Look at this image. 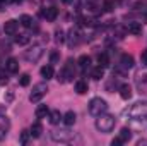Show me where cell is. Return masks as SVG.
Masks as SVG:
<instances>
[{"mask_svg": "<svg viewBox=\"0 0 147 146\" xmlns=\"http://www.w3.org/2000/svg\"><path fill=\"white\" fill-rule=\"evenodd\" d=\"M130 119H147V102H137L123 112Z\"/></svg>", "mask_w": 147, "mask_h": 146, "instance_id": "cell-1", "label": "cell"}, {"mask_svg": "<svg viewBox=\"0 0 147 146\" xmlns=\"http://www.w3.org/2000/svg\"><path fill=\"white\" fill-rule=\"evenodd\" d=\"M116 119L113 115H99V119H96V129L101 132H111L115 129Z\"/></svg>", "mask_w": 147, "mask_h": 146, "instance_id": "cell-2", "label": "cell"}, {"mask_svg": "<svg viewBox=\"0 0 147 146\" xmlns=\"http://www.w3.org/2000/svg\"><path fill=\"white\" fill-rule=\"evenodd\" d=\"M87 110H89V113H91V115L99 117L101 113H105V112L108 110V103H106V100H103V98L96 96V98H92V100L89 102Z\"/></svg>", "mask_w": 147, "mask_h": 146, "instance_id": "cell-3", "label": "cell"}, {"mask_svg": "<svg viewBox=\"0 0 147 146\" xmlns=\"http://www.w3.org/2000/svg\"><path fill=\"white\" fill-rule=\"evenodd\" d=\"M46 93H48V86H46L45 83H39V84H36V86L33 88V93L29 95V102H31V103H39L41 98H43Z\"/></svg>", "mask_w": 147, "mask_h": 146, "instance_id": "cell-4", "label": "cell"}, {"mask_svg": "<svg viewBox=\"0 0 147 146\" xmlns=\"http://www.w3.org/2000/svg\"><path fill=\"white\" fill-rule=\"evenodd\" d=\"M51 139L57 143H70L74 139V132H70V131H53Z\"/></svg>", "mask_w": 147, "mask_h": 146, "instance_id": "cell-5", "label": "cell"}, {"mask_svg": "<svg viewBox=\"0 0 147 146\" xmlns=\"http://www.w3.org/2000/svg\"><path fill=\"white\" fill-rule=\"evenodd\" d=\"M41 55H43V50H41V46H34L33 50L26 52V59H28V60H31V62H36Z\"/></svg>", "mask_w": 147, "mask_h": 146, "instance_id": "cell-6", "label": "cell"}, {"mask_svg": "<svg viewBox=\"0 0 147 146\" xmlns=\"http://www.w3.org/2000/svg\"><path fill=\"white\" fill-rule=\"evenodd\" d=\"M41 16H43V17H46V21L53 23V21L57 19V16H58V9H57V7H48L45 12H41Z\"/></svg>", "mask_w": 147, "mask_h": 146, "instance_id": "cell-7", "label": "cell"}, {"mask_svg": "<svg viewBox=\"0 0 147 146\" xmlns=\"http://www.w3.org/2000/svg\"><path fill=\"white\" fill-rule=\"evenodd\" d=\"M17 26H19V23H17V21H14V19L7 21V23L3 24V31H5V35H16Z\"/></svg>", "mask_w": 147, "mask_h": 146, "instance_id": "cell-8", "label": "cell"}, {"mask_svg": "<svg viewBox=\"0 0 147 146\" xmlns=\"http://www.w3.org/2000/svg\"><path fill=\"white\" fill-rule=\"evenodd\" d=\"M127 31L134 36H139V35H142V24L140 23H128Z\"/></svg>", "mask_w": 147, "mask_h": 146, "instance_id": "cell-9", "label": "cell"}, {"mask_svg": "<svg viewBox=\"0 0 147 146\" xmlns=\"http://www.w3.org/2000/svg\"><path fill=\"white\" fill-rule=\"evenodd\" d=\"M9 127H10V124H9V120H7V117H0V139H3V138L7 136Z\"/></svg>", "mask_w": 147, "mask_h": 146, "instance_id": "cell-10", "label": "cell"}, {"mask_svg": "<svg viewBox=\"0 0 147 146\" xmlns=\"http://www.w3.org/2000/svg\"><path fill=\"white\" fill-rule=\"evenodd\" d=\"M5 69L9 71V72H17L19 71V62H17V59H9L7 62H5Z\"/></svg>", "mask_w": 147, "mask_h": 146, "instance_id": "cell-11", "label": "cell"}, {"mask_svg": "<svg viewBox=\"0 0 147 146\" xmlns=\"http://www.w3.org/2000/svg\"><path fill=\"white\" fill-rule=\"evenodd\" d=\"M134 64H135V62H134V57H132V55H128V53H123V55H121V65H123L125 69H132Z\"/></svg>", "mask_w": 147, "mask_h": 146, "instance_id": "cell-12", "label": "cell"}, {"mask_svg": "<svg viewBox=\"0 0 147 146\" xmlns=\"http://www.w3.org/2000/svg\"><path fill=\"white\" fill-rule=\"evenodd\" d=\"M120 96H121L123 100H130V98H132V88H130L128 84H121V86H120Z\"/></svg>", "mask_w": 147, "mask_h": 146, "instance_id": "cell-13", "label": "cell"}, {"mask_svg": "<svg viewBox=\"0 0 147 146\" xmlns=\"http://www.w3.org/2000/svg\"><path fill=\"white\" fill-rule=\"evenodd\" d=\"M75 91H77L79 95H86V93L89 91L87 83H86V81H82V79H80V81H77V83H75Z\"/></svg>", "mask_w": 147, "mask_h": 146, "instance_id": "cell-14", "label": "cell"}, {"mask_svg": "<svg viewBox=\"0 0 147 146\" xmlns=\"http://www.w3.org/2000/svg\"><path fill=\"white\" fill-rule=\"evenodd\" d=\"M118 138L121 139V143H128V141L132 139V131H130L128 127H123V129L120 131V134H118Z\"/></svg>", "mask_w": 147, "mask_h": 146, "instance_id": "cell-15", "label": "cell"}, {"mask_svg": "<svg viewBox=\"0 0 147 146\" xmlns=\"http://www.w3.org/2000/svg\"><path fill=\"white\" fill-rule=\"evenodd\" d=\"M135 83H137V86L142 89V88H146L147 86V72H139L135 76Z\"/></svg>", "mask_w": 147, "mask_h": 146, "instance_id": "cell-16", "label": "cell"}, {"mask_svg": "<svg viewBox=\"0 0 147 146\" xmlns=\"http://www.w3.org/2000/svg\"><path fill=\"white\" fill-rule=\"evenodd\" d=\"M53 74H55V71H53V65H45V67H41V77L43 79H51L53 77Z\"/></svg>", "mask_w": 147, "mask_h": 146, "instance_id": "cell-17", "label": "cell"}, {"mask_svg": "<svg viewBox=\"0 0 147 146\" xmlns=\"http://www.w3.org/2000/svg\"><path fill=\"white\" fill-rule=\"evenodd\" d=\"M29 132H31V136H33V138H39V136H41V132H43V126H41L39 122H34V124L31 126Z\"/></svg>", "mask_w": 147, "mask_h": 146, "instance_id": "cell-18", "label": "cell"}, {"mask_svg": "<svg viewBox=\"0 0 147 146\" xmlns=\"http://www.w3.org/2000/svg\"><path fill=\"white\" fill-rule=\"evenodd\" d=\"M60 120H63V117L60 115V112L58 110H51L50 112V122L55 126V124H60Z\"/></svg>", "mask_w": 147, "mask_h": 146, "instance_id": "cell-19", "label": "cell"}, {"mask_svg": "<svg viewBox=\"0 0 147 146\" xmlns=\"http://www.w3.org/2000/svg\"><path fill=\"white\" fill-rule=\"evenodd\" d=\"M75 119H77V117H75V113H74L72 110H69V112L63 115V122H65V126H74V124H75Z\"/></svg>", "mask_w": 147, "mask_h": 146, "instance_id": "cell-20", "label": "cell"}, {"mask_svg": "<svg viewBox=\"0 0 147 146\" xmlns=\"http://www.w3.org/2000/svg\"><path fill=\"white\" fill-rule=\"evenodd\" d=\"M46 115H50V108L46 105H39L36 108V117L38 119H45Z\"/></svg>", "mask_w": 147, "mask_h": 146, "instance_id": "cell-21", "label": "cell"}, {"mask_svg": "<svg viewBox=\"0 0 147 146\" xmlns=\"http://www.w3.org/2000/svg\"><path fill=\"white\" fill-rule=\"evenodd\" d=\"M19 21H21V24H22L24 28H31V26H33V17L28 16V14H22Z\"/></svg>", "mask_w": 147, "mask_h": 146, "instance_id": "cell-22", "label": "cell"}, {"mask_svg": "<svg viewBox=\"0 0 147 146\" xmlns=\"http://www.w3.org/2000/svg\"><path fill=\"white\" fill-rule=\"evenodd\" d=\"M77 62H79V65H80L82 69H87L89 64H91V57H89V55H80Z\"/></svg>", "mask_w": 147, "mask_h": 146, "instance_id": "cell-23", "label": "cell"}, {"mask_svg": "<svg viewBox=\"0 0 147 146\" xmlns=\"http://www.w3.org/2000/svg\"><path fill=\"white\" fill-rule=\"evenodd\" d=\"M92 79H96V81H99V79H103V76H105V71H103V67L99 65V67H96V69H92Z\"/></svg>", "mask_w": 147, "mask_h": 146, "instance_id": "cell-24", "label": "cell"}, {"mask_svg": "<svg viewBox=\"0 0 147 146\" xmlns=\"http://www.w3.org/2000/svg\"><path fill=\"white\" fill-rule=\"evenodd\" d=\"M29 83H31V76H29V74H22V76L19 77V84H21V86L26 88V86H29Z\"/></svg>", "mask_w": 147, "mask_h": 146, "instance_id": "cell-25", "label": "cell"}, {"mask_svg": "<svg viewBox=\"0 0 147 146\" xmlns=\"http://www.w3.org/2000/svg\"><path fill=\"white\" fill-rule=\"evenodd\" d=\"M99 65H101L103 69L110 65V59H108V55H106V53H101V55H99Z\"/></svg>", "mask_w": 147, "mask_h": 146, "instance_id": "cell-26", "label": "cell"}, {"mask_svg": "<svg viewBox=\"0 0 147 146\" xmlns=\"http://www.w3.org/2000/svg\"><path fill=\"white\" fill-rule=\"evenodd\" d=\"M103 9L106 12H111L115 9V0H103Z\"/></svg>", "mask_w": 147, "mask_h": 146, "instance_id": "cell-27", "label": "cell"}, {"mask_svg": "<svg viewBox=\"0 0 147 146\" xmlns=\"http://www.w3.org/2000/svg\"><path fill=\"white\" fill-rule=\"evenodd\" d=\"M16 43L17 45H28L29 43V36L28 35H19V36L16 38Z\"/></svg>", "mask_w": 147, "mask_h": 146, "instance_id": "cell-28", "label": "cell"}, {"mask_svg": "<svg viewBox=\"0 0 147 146\" xmlns=\"http://www.w3.org/2000/svg\"><path fill=\"white\" fill-rule=\"evenodd\" d=\"M55 35H57L55 40H57L58 43H63V41H65V36H63V31H62V29H57V33H55Z\"/></svg>", "mask_w": 147, "mask_h": 146, "instance_id": "cell-29", "label": "cell"}, {"mask_svg": "<svg viewBox=\"0 0 147 146\" xmlns=\"http://www.w3.org/2000/svg\"><path fill=\"white\" fill-rule=\"evenodd\" d=\"M29 136H31V132H28V131H22V132H21V143H22V145H26Z\"/></svg>", "mask_w": 147, "mask_h": 146, "instance_id": "cell-30", "label": "cell"}, {"mask_svg": "<svg viewBox=\"0 0 147 146\" xmlns=\"http://www.w3.org/2000/svg\"><path fill=\"white\" fill-rule=\"evenodd\" d=\"M58 59H60L58 52H53V53L50 55V60H51V64H57V62H58Z\"/></svg>", "mask_w": 147, "mask_h": 146, "instance_id": "cell-31", "label": "cell"}, {"mask_svg": "<svg viewBox=\"0 0 147 146\" xmlns=\"http://www.w3.org/2000/svg\"><path fill=\"white\" fill-rule=\"evenodd\" d=\"M140 60H142V65H147V48L142 52V55H140Z\"/></svg>", "mask_w": 147, "mask_h": 146, "instance_id": "cell-32", "label": "cell"}, {"mask_svg": "<svg viewBox=\"0 0 147 146\" xmlns=\"http://www.w3.org/2000/svg\"><path fill=\"white\" fill-rule=\"evenodd\" d=\"M7 81H9L7 76L5 74H0V84H7Z\"/></svg>", "mask_w": 147, "mask_h": 146, "instance_id": "cell-33", "label": "cell"}, {"mask_svg": "<svg viewBox=\"0 0 147 146\" xmlns=\"http://www.w3.org/2000/svg\"><path fill=\"white\" fill-rule=\"evenodd\" d=\"M111 145H113V146H118V145H121V139H120V138H115V139L111 141Z\"/></svg>", "mask_w": 147, "mask_h": 146, "instance_id": "cell-34", "label": "cell"}, {"mask_svg": "<svg viewBox=\"0 0 147 146\" xmlns=\"http://www.w3.org/2000/svg\"><path fill=\"white\" fill-rule=\"evenodd\" d=\"M5 100H7V102H12V100H14V93H9V95H7V98H5Z\"/></svg>", "mask_w": 147, "mask_h": 146, "instance_id": "cell-35", "label": "cell"}, {"mask_svg": "<svg viewBox=\"0 0 147 146\" xmlns=\"http://www.w3.org/2000/svg\"><path fill=\"white\" fill-rule=\"evenodd\" d=\"M137 145H139V146H142V145H147V139H140V141H139Z\"/></svg>", "mask_w": 147, "mask_h": 146, "instance_id": "cell-36", "label": "cell"}, {"mask_svg": "<svg viewBox=\"0 0 147 146\" xmlns=\"http://www.w3.org/2000/svg\"><path fill=\"white\" fill-rule=\"evenodd\" d=\"M62 2H63V3H70L72 0H62Z\"/></svg>", "mask_w": 147, "mask_h": 146, "instance_id": "cell-37", "label": "cell"}, {"mask_svg": "<svg viewBox=\"0 0 147 146\" xmlns=\"http://www.w3.org/2000/svg\"><path fill=\"white\" fill-rule=\"evenodd\" d=\"M14 2H22V0H14Z\"/></svg>", "mask_w": 147, "mask_h": 146, "instance_id": "cell-38", "label": "cell"}, {"mask_svg": "<svg viewBox=\"0 0 147 146\" xmlns=\"http://www.w3.org/2000/svg\"><path fill=\"white\" fill-rule=\"evenodd\" d=\"M0 2H2V0H0Z\"/></svg>", "mask_w": 147, "mask_h": 146, "instance_id": "cell-39", "label": "cell"}]
</instances>
